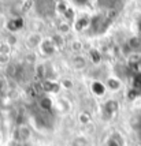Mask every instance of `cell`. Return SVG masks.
I'll use <instances>...</instances> for the list:
<instances>
[{
    "label": "cell",
    "mask_w": 141,
    "mask_h": 146,
    "mask_svg": "<svg viewBox=\"0 0 141 146\" xmlns=\"http://www.w3.org/2000/svg\"><path fill=\"white\" fill-rule=\"evenodd\" d=\"M41 42H43V40H41L39 33H33L27 38V44L30 46H39V45H41Z\"/></svg>",
    "instance_id": "obj_1"
},
{
    "label": "cell",
    "mask_w": 141,
    "mask_h": 146,
    "mask_svg": "<svg viewBox=\"0 0 141 146\" xmlns=\"http://www.w3.org/2000/svg\"><path fill=\"white\" fill-rule=\"evenodd\" d=\"M73 66L77 70H82V68H85V66H86V60L82 56H76L73 59Z\"/></svg>",
    "instance_id": "obj_2"
},
{
    "label": "cell",
    "mask_w": 141,
    "mask_h": 146,
    "mask_svg": "<svg viewBox=\"0 0 141 146\" xmlns=\"http://www.w3.org/2000/svg\"><path fill=\"white\" fill-rule=\"evenodd\" d=\"M41 49L45 52V53H52V52L55 51V44L49 41V40H45L41 42Z\"/></svg>",
    "instance_id": "obj_3"
},
{
    "label": "cell",
    "mask_w": 141,
    "mask_h": 146,
    "mask_svg": "<svg viewBox=\"0 0 141 146\" xmlns=\"http://www.w3.org/2000/svg\"><path fill=\"white\" fill-rule=\"evenodd\" d=\"M71 146H89V142H88L86 138H84V137H77L76 139L73 141Z\"/></svg>",
    "instance_id": "obj_4"
},
{
    "label": "cell",
    "mask_w": 141,
    "mask_h": 146,
    "mask_svg": "<svg viewBox=\"0 0 141 146\" xmlns=\"http://www.w3.org/2000/svg\"><path fill=\"white\" fill-rule=\"evenodd\" d=\"M107 85H108L112 90H116V89H119V88H121V82H119L118 79H115V78H110L108 82H107Z\"/></svg>",
    "instance_id": "obj_5"
},
{
    "label": "cell",
    "mask_w": 141,
    "mask_h": 146,
    "mask_svg": "<svg viewBox=\"0 0 141 146\" xmlns=\"http://www.w3.org/2000/svg\"><path fill=\"white\" fill-rule=\"evenodd\" d=\"M29 137V128L27 127H19V138L22 141H25Z\"/></svg>",
    "instance_id": "obj_6"
},
{
    "label": "cell",
    "mask_w": 141,
    "mask_h": 146,
    "mask_svg": "<svg viewBox=\"0 0 141 146\" xmlns=\"http://www.w3.org/2000/svg\"><path fill=\"white\" fill-rule=\"evenodd\" d=\"M140 45H141V38L140 37H134V38L130 40V46H132V48H138Z\"/></svg>",
    "instance_id": "obj_7"
},
{
    "label": "cell",
    "mask_w": 141,
    "mask_h": 146,
    "mask_svg": "<svg viewBox=\"0 0 141 146\" xmlns=\"http://www.w3.org/2000/svg\"><path fill=\"white\" fill-rule=\"evenodd\" d=\"M10 51H11V46L7 44H3L0 45V53H6V55H10Z\"/></svg>",
    "instance_id": "obj_8"
},
{
    "label": "cell",
    "mask_w": 141,
    "mask_h": 146,
    "mask_svg": "<svg viewBox=\"0 0 141 146\" xmlns=\"http://www.w3.org/2000/svg\"><path fill=\"white\" fill-rule=\"evenodd\" d=\"M8 62H10V55L0 53V64H7Z\"/></svg>",
    "instance_id": "obj_9"
},
{
    "label": "cell",
    "mask_w": 141,
    "mask_h": 146,
    "mask_svg": "<svg viewBox=\"0 0 141 146\" xmlns=\"http://www.w3.org/2000/svg\"><path fill=\"white\" fill-rule=\"evenodd\" d=\"M7 44L10 45V46L15 45L17 44V37H15V36H10V37L7 38Z\"/></svg>",
    "instance_id": "obj_10"
},
{
    "label": "cell",
    "mask_w": 141,
    "mask_h": 146,
    "mask_svg": "<svg viewBox=\"0 0 141 146\" xmlns=\"http://www.w3.org/2000/svg\"><path fill=\"white\" fill-rule=\"evenodd\" d=\"M59 32L67 33L69 32V25H67V23H60V25H59Z\"/></svg>",
    "instance_id": "obj_11"
},
{
    "label": "cell",
    "mask_w": 141,
    "mask_h": 146,
    "mask_svg": "<svg viewBox=\"0 0 141 146\" xmlns=\"http://www.w3.org/2000/svg\"><path fill=\"white\" fill-rule=\"evenodd\" d=\"M81 49V42H77V41H74L73 42V51H80Z\"/></svg>",
    "instance_id": "obj_12"
}]
</instances>
